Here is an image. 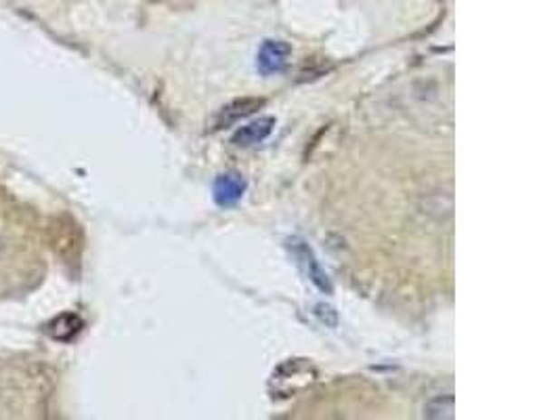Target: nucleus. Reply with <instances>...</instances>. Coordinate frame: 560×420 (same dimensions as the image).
<instances>
[{
  "mask_svg": "<svg viewBox=\"0 0 560 420\" xmlns=\"http://www.w3.org/2000/svg\"><path fill=\"white\" fill-rule=\"evenodd\" d=\"M84 322L76 313H62L49 324V335L59 343H70L82 332Z\"/></svg>",
  "mask_w": 560,
  "mask_h": 420,
  "instance_id": "6",
  "label": "nucleus"
},
{
  "mask_svg": "<svg viewBox=\"0 0 560 420\" xmlns=\"http://www.w3.org/2000/svg\"><path fill=\"white\" fill-rule=\"evenodd\" d=\"M246 190H248V183H246L242 175L225 172V175H218L215 185H212V198H215L217 206H221V209H231V206H236L244 198Z\"/></svg>",
  "mask_w": 560,
  "mask_h": 420,
  "instance_id": "4",
  "label": "nucleus"
},
{
  "mask_svg": "<svg viewBox=\"0 0 560 420\" xmlns=\"http://www.w3.org/2000/svg\"><path fill=\"white\" fill-rule=\"evenodd\" d=\"M285 249L290 250L300 273H303L317 290H322L323 295H332V292H334V286H332L328 273H325L322 263L317 261L315 252H313L311 246L306 244L303 238H288L285 239Z\"/></svg>",
  "mask_w": 560,
  "mask_h": 420,
  "instance_id": "1",
  "label": "nucleus"
},
{
  "mask_svg": "<svg viewBox=\"0 0 560 420\" xmlns=\"http://www.w3.org/2000/svg\"><path fill=\"white\" fill-rule=\"evenodd\" d=\"M263 105H265V99H258V97L233 99L231 103L223 105V108L215 114V118H212V122H210L212 124V131L227 129V126L236 124L237 120L255 114V112L261 110Z\"/></svg>",
  "mask_w": 560,
  "mask_h": 420,
  "instance_id": "3",
  "label": "nucleus"
},
{
  "mask_svg": "<svg viewBox=\"0 0 560 420\" xmlns=\"http://www.w3.org/2000/svg\"><path fill=\"white\" fill-rule=\"evenodd\" d=\"M292 57V49L288 43L284 40H265L258 49L256 55V70L261 72L263 76H273V74H282V72L288 68V62Z\"/></svg>",
  "mask_w": 560,
  "mask_h": 420,
  "instance_id": "2",
  "label": "nucleus"
},
{
  "mask_svg": "<svg viewBox=\"0 0 560 420\" xmlns=\"http://www.w3.org/2000/svg\"><path fill=\"white\" fill-rule=\"evenodd\" d=\"M273 129H275V118L261 116L236 131V135L231 137V143L236 145V148H252V145L263 143L265 139L271 135Z\"/></svg>",
  "mask_w": 560,
  "mask_h": 420,
  "instance_id": "5",
  "label": "nucleus"
},
{
  "mask_svg": "<svg viewBox=\"0 0 560 420\" xmlns=\"http://www.w3.org/2000/svg\"><path fill=\"white\" fill-rule=\"evenodd\" d=\"M315 316L322 319V322L325 324V326H336V322H334V316H336V311L332 309V307H328V305H323V303H319L317 307H315Z\"/></svg>",
  "mask_w": 560,
  "mask_h": 420,
  "instance_id": "7",
  "label": "nucleus"
}]
</instances>
